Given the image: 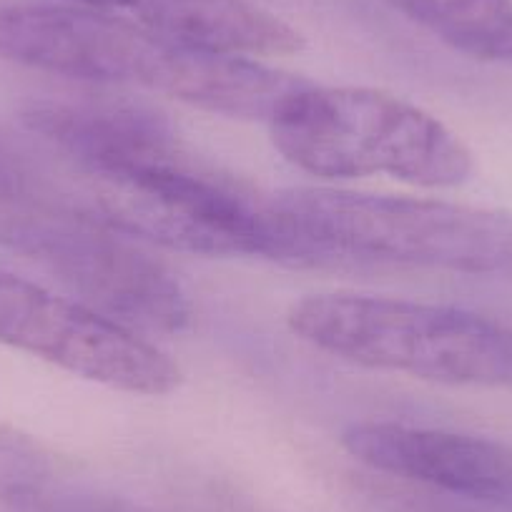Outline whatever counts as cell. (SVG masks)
<instances>
[{"instance_id": "1", "label": "cell", "mask_w": 512, "mask_h": 512, "mask_svg": "<svg viewBox=\"0 0 512 512\" xmlns=\"http://www.w3.org/2000/svg\"><path fill=\"white\" fill-rule=\"evenodd\" d=\"M0 61L78 81L141 86L201 111L272 123L307 78L199 51L86 6H0Z\"/></svg>"}, {"instance_id": "2", "label": "cell", "mask_w": 512, "mask_h": 512, "mask_svg": "<svg viewBox=\"0 0 512 512\" xmlns=\"http://www.w3.org/2000/svg\"><path fill=\"white\" fill-rule=\"evenodd\" d=\"M0 249L21 254L106 317L151 332H181L191 302L144 246L96 214L71 174L0 128Z\"/></svg>"}, {"instance_id": "3", "label": "cell", "mask_w": 512, "mask_h": 512, "mask_svg": "<svg viewBox=\"0 0 512 512\" xmlns=\"http://www.w3.org/2000/svg\"><path fill=\"white\" fill-rule=\"evenodd\" d=\"M269 204L302 251L304 264L354 259L512 277L510 214L317 186L279 191Z\"/></svg>"}, {"instance_id": "4", "label": "cell", "mask_w": 512, "mask_h": 512, "mask_svg": "<svg viewBox=\"0 0 512 512\" xmlns=\"http://www.w3.org/2000/svg\"><path fill=\"white\" fill-rule=\"evenodd\" d=\"M279 154L319 179L390 176L452 189L472 176V154L440 118L387 91L309 81L269 123Z\"/></svg>"}, {"instance_id": "5", "label": "cell", "mask_w": 512, "mask_h": 512, "mask_svg": "<svg viewBox=\"0 0 512 512\" xmlns=\"http://www.w3.org/2000/svg\"><path fill=\"white\" fill-rule=\"evenodd\" d=\"M287 322L319 352L359 367L512 390V327L470 309L334 292L299 299Z\"/></svg>"}, {"instance_id": "6", "label": "cell", "mask_w": 512, "mask_h": 512, "mask_svg": "<svg viewBox=\"0 0 512 512\" xmlns=\"http://www.w3.org/2000/svg\"><path fill=\"white\" fill-rule=\"evenodd\" d=\"M68 174L98 216L144 244L304 264L269 201L191 161L181 146L134 164Z\"/></svg>"}, {"instance_id": "7", "label": "cell", "mask_w": 512, "mask_h": 512, "mask_svg": "<svg viewBox=\"0 0 512 512\" xmlns=\"http://www.w3.org/2000/svg\"><path fill=\"white\" fill-rule=\"evenodd\" d=\"M0 344L131 395L161 397L181 384L179 364L164 349L6 267H0Z\"/></svg>"}, {"instance_id": "8", "label": "cell", "mask_w": 512, "mask_h": 512, "mask_svg": "<svg viewBox=\"0 0 512 512\" xmlns=\"http://www.w3.org/2000/svg\"><path fill=\"white\" fill-rule=\"evenodd\" d=\"M342 447L372 470L512 510V447L397 422H354Z\"/></svg>"}, {"instance_id": "9", "label": "cell", "mask_w": 512, "mask_h": 512, "mask_svg": "<svg viewBox=\"0 0 512 512\" xmlns=\"http://www.w3.org/2000/svg\"><path fill=\"white\" fill-rule=\"evenodd\" d=\"M111 13L154 36L199 51L234 56H289L302 51V33L251 0H71Z\"/></svg>"}, {"instance_id": "10", "label": "cell", "mask_w": 512, "mask_h": 512, "mask_svg": "<svg viewBox=\"0 0 512 512\" xmlns=\"http://www.w3.org/2000/svg\"><path fill=\"white\" fill-rule=\"evenodd\" d=\"M445 46L480 58L512 63V0H387Z\"/></svg>"}, {"instance_id": "11", "label": "cell", "mask_w": 512, "mask_h": 512, "mask_svg": "<svg viewBox=\"0 0 512 512\" xmlns=\"http://www.w3.org/2000/svg\"><path fill=\"white\" fill-rule=\"evenodd\" d=\"M0 512H51L48 507L38 505L36 497L23 487L3 485L0 482Z\"/></svg>"}]
</instances>
